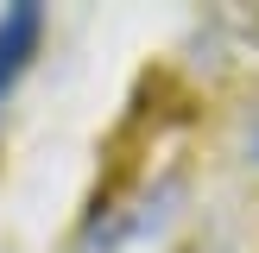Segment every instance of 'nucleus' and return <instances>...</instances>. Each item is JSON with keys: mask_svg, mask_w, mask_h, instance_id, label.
I'll use <instances>...</instances> for the list:
<instances>
[{"mask_svg": "<svg viewBox=\"0 0 259 253\" xmlns=\"http://www.w3.org/2000/svg\"><path fill=\"white\" fill-rule=\"evenodd\" d=\"M38 45H45V7L19 0V7L0 13V95L25 76V63L38 57Z\"/></svg>", "mask_w": 259, "mask_h": 253, "instance_id": "nucleus-1", "label": "nucleus"}, {"mask_svg": "<svg viewBox=\"0 0 259 253\" xmlns=\"http://www.w3.org/2000/svg\"><path fill=\"white\" fill-rule=\"evenodd\" d=\"M253 152H259V133H253Z\"/></svg>", "mask_w": 259, "mask_h": 253, "instance_id": "nucleus-2", "label": "nucleus"}]
</instances>
